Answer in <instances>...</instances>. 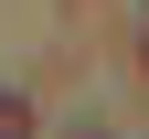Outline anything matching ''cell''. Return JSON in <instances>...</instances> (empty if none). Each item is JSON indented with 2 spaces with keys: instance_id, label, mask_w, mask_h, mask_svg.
<instances>
[{
  "instance_id": "cell-1",
  "label": "cell",
  "mask_w": 149,
  "mask_h": 139,
  "mask_svg": "<svg viewBox=\"0 0 149 139\" xmlns=\"http://www.w3.org/2000/svg\"><path fill=\"white\" fill-rule=\"evenodd\" d=\"M0 139H32V107L22 96H0Z\"/></svg>"
}]
</instances>
